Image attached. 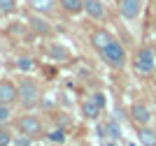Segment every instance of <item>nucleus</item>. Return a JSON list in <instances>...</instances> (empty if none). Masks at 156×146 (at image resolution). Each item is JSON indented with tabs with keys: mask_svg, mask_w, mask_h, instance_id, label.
Masks as SVG:
<instances>
[{
	"mask_svg": "<svg viewBox=\"0 0 156 146\" xmlns=\"http://www.w3.org/2000/svg\"><path fill=\"white\" fill-rule=\"evenodd\" d=\"M40 86L35 81H33V79H23V81L19 83V104L23 109H33L35 107V104H37L40 102Z\"/></svg>",
	"mask_w": 156,
	"mask_h": 146,
	"instance_id": "obj_1",
	"label": "nucleus"
},
{
	"mask_svg": "<svg viewBox=\"0 0 156 146\" xmlns=\"http://www.w3.org/2000/svg\"><path fill=\"white\" fill-rule=\"evenodd\" d=\"M133 67L137 74H151L156 72V51L151 46H142L133 58Z\"/></svg>",
	"mask_w": 156,
	"mask_h": 146,
	"instance_id": "obj_2",
	"label": "nucleus"
},
{
	"mask_svg": "<svg viewBox=\"0 0 156 146\" xmlns=\"http://www.w3.org/2000/svg\"><path fill=\"white\" fill-rule=\"evenodd\" d=\"M100 56H103V60L110 65V67H114V70H121L126 65V49L121 46V42H117V39H112L110 44L100 51Z\"/></svg>",
	"mask_w": 156,
	"mask_h": 146,
	"instance_id": "obj_3",
	"label": "nucleus"
},
{
	"mask_svg": "<svg viewBox=\"0 0 156 146\" xmlns=\"http://www.w3.org/2000/svg\"><path fill=\"white\" fill-rule=\"evenodd\" d=\"M16 127H19L21 134H28V137H40L42 134V121L33 114H23L16 118Z\"/></svg>",
	"mask_w": 156,
	"mask_h": 146,
	"instance_id": "obj_4",
	"label": "nucleus"
},
{
	"mask_svg": "<svg viewBox=\"0 0 156 146\" xmlns=\"http://www.w3.org/2000/svg\"><path fill=\"white\" fill-rule=\"evenodd\" d=\"M16 100H19V86L7 81V79H0V104H9L12 107Z\"/></svg>",
	"mask_w": 156,
	"mask_h": 146,
	"instance_id": "obj_5",
	"label": "nucleus"
},
{
	"mask_svg": "<svg viewBox=\"0 0 156 146\" xmlns=\"http://www.w3.org/2000/svg\"><path fill=\"white\" fill-rule=\"evenodd\" d=\"M142 12V0H119V14L126 21H133Z\"/></svg>",
	"mask_w": 156,
	"mask_h": 146,
	"instance_id": "obj_6",
	"label": "nucleus"
},
{
	"mask_svg": "<svg viewBox=\"0 0 156 146\" xmlns=\"http://www.w3.org/2000/svg\"><path fill=\"white\" fill-rule=\"evenodd\" d=\"M130 118H133V123H137V125H149L151 121V111L149 107H144V104H133L130 107Z\"/></svg>",
	"mask_w": 156,
	"mask_h": 146,
	"instance_id": "obj_7",
	"label": "nucleus"
},
{
	"mask_svg": "<svg viewBox=\"0 0 156 146\" xmlns=\"http://www.w3.org/2000/svg\"><path fill=\"white\" fill-rule=\"evenodd\" d=\"M112 39H114V37H112V32H107L105 28H98V30H93V32H91V46L98 51V53H100L105 46L110 44Z\"/></svg>",
	"mask_w": 156,
	"mask_h": 146,
	"instance_id": "obj_8",
	"label": "nucleus"
},
{
	"mask_svg": "<svg viewBox=\"0 0 156 146\" xmlns=\"http://www.w3.org/2000/svg\"><path fill=\"white\" fill-rule=\"evenodd\" d=\"M56 5V0H28V9L35 14H54Z\"/></svg>",
	"mask_w": 156,
	"mask_h": 146,
	"instance_id": "obj_9",
	"label": "nucleus"
},
{
	"mask_svg": "<svg viewBox=\"0 0 156 146\" xmlns=\"http://www.w3.org/2000/svg\"><path fill=\"white\" fill-rule=\"evenodd\" d=\"M84 12H86V16H91V19H96V21L105 19L103 0H84Z\"/></svg>",
	"mask_w": 156,
	"mask_h": 146,
	"instance_id": "obj_10",
	"label": "nucleus"
},
{
	"mask_svg": "<svg viewBox=\"0 0 156 146\" xmlns=\"http://www.w3.org/2000/svg\"><path fill=\"white\" fill-rule=\"evenodd\" d=\"M100 132H103L105 139H110V141H121V127H119V123L114 118H110V121L105 123L100 127Z\"/></svg>",
	"mask_w": 156,
	"mask_h": 146,
	"instance_id": "obj_11",
	"label": "nucleus"
},
{
	"mask_svg": "<svg viewBox=\"0 0 156 146\" xmlns=\"http://www.w3.org/2000/svg\"><path fill=\"white\" fill-rule=\"evenodd\" d=\"M58 7L65 14H82L84 12V0H56Z\"/></svg>",
	"mask_w": 156,
	"mask_h": 146,
	"instance_id": "obj_12",
	"label": "nucleus"
},
{
	"mask_svg": "<svg viewBox=\"0 0 156 146\" xmlns=\"http://www.w3.org/2000/svg\"><path fill=\"white\" fill-rule=\"evenodd\" d=\"M137 141L144 146H156V130H151L149 125H140L137 130Z\"/></svg>",
	"mask_w": 156,
	"mask_h": 146,
	"instance_id": "obj_13",
	"label": "nucleus"
},
{
	"mask_svg": "<svg viewBox=\"0 0 156 146\" xmlns=\"http://www.w3.org/2000/svg\"><path fill=\"white\" fill-rule=\"evenodd\" d=\"M100 111H103V109L98 107V104L91 100V97H86V100L82 102V114H84L89 121H96L98 116H100Z\"/></svg>",
	"mask_w": 156,
	"mask_h": 146,
	"instance_id": "obj_14",
	"label": "nucleus"
},
{
	"mask_svg": "<svg viewBox=\"0 0 156 146\" xmlns=\"http://www.w3.org/2000/svg\"><path fill=\"white\" fill-rule=\"evenodd\" d=\"M28 23H30V28H33L35 32H40V35H49V32H51V25L44 23L40 16H30V21H28Z\"/></svg>",
	"mask_w": 156,
	"mask_h": 146,
	"instance_id": "obj_15",
	"label": "nucleus"
},
{
	"mask_svg": "<svg viewBox=\"0 0 156 146\" xmlns=\"http://www.w3.org/2000/svg\"><path fill=\"white\" fill-rule=\"evenodd\" d=\"M16 7H19L16 0H0V12H2V16H12V14L16 12Z\"/></svg>",
	"mask_w": 156,
	"mask_h": 146,
	"instance_id": "obj_16",
	"label": "nucleus"
},
{
	"mask_svg": "<svg viewBox=\"0 0 156 146\" xmlns=\"http://www.w3.org/2000/svg\"><path fill=\"white\" fill-rule=\"evenodd\" d=\"M16 67H19L21 72H30L33 67H35V60H33V58H28V56H21L19 60H16Z\"/></svg>",
	"mask_w": 156,
	"mask_h": 146,
	"instance_id": "obj_17",
	"label": "nucleus"
},
{
	"mask_svg": "<svg viewBox=\"0 0 156 146\" xmlns=\"http://www.w3.org/2000/svg\"><path fill=\"white\" fill-rule=\"evenodd\" d=\"M47 139L56 141V144H63V141H65V130H51V132L47 134Z\"/></svg>",
	"mask_w": 156,
	"mask_h": 146,
	"instance_id": "obj_18",
	"label": "nucleus"
},
{
	"mask_svg": "<svg viewBox=\"0 0 156 146\" xmlns=\"http://www.w3.org/2000/svg\"><path fill=\"white\" fill-rule=\"evenodd\" d=\"M33 141H35V137L23 134V137H14V139H12V146H33Z\"/></svg>",
	"mask_w": 156,
	"mask_h": 146,
	"instance_id": "obj_19",
	"label": "nucleus"
},
{
	"mask_svg": "<svg viewBox=\"0 0 156 146\" xmlns=\"http://www.w3.org/2000/svg\"><path fill=\"white\" fill-rule=\"evenodd\" d=\"M49 56H54V58H68L70 53H68L65 49H61L58 44H51V46H49Z\"/></svg>",
	"mask_w": 156,
	"mask_h": 146,
	"instance_id": "obj_20",
	"label": "nucleus"
},
{
	"mask_svg": "<svg viewBox=\"0 0 156 146\" xmlns=\"http://www.w3.org/2000/svg\"><path fill=\"white\" fill-rule=\"evenodd\" d=\"M12 132H9V130H7V127H0V146H9L12 144Z\"/></svg>",
	"mask_w": 156,
	"mask_h": 146,
	"instance_id": "obj_21",
	"label": "nucleus"
},
{
	"mask_svg": "<svg viewBox=\"0 0 156 146\" xmlns=\"http://www.w3.org/2000/svg\"><path fill=\"white\" fill-rule=\"evenodd\" d=\"M9 116H12V109H9V104H0V125L9 121Z\"/></svg>",
	"mask_w": 156,
	"mask_h": 146,
	"instance_id": "obj_22",
	"label": "nucleus"
},
{
	"mask_svg": "<svg viewBox=\"0 0 156 146\" xmlns=\"http://www.w3.org/2000/svg\"><path fill=\"white\" fill-rule=\"evenodd\" d=\"M91 100L96 102V104H98L100 109H105V107H107V100H105V93H93V95H91Z\"/></svg>",
	"mask_w": 156,
	"mask_h": 146,
	"instance_id": "obj_23",
	"label": "nucleus"
},
{
	"mask_svg": "<svg viewBox=\"0 0 156 146\" xmlns=\"http://www.w3.org/2000/svg\"><path fill=\"white\" fill-rule=\"evenodd\" d=\"M0 19H2V12H0Z\"/></svg>",
	"mask_w": 156,
	"mask_h": 146,
	"instance_id": "obj_24",
	"label": "nucleus"
},
{
	"mask_svg": "<svg viewBox=\"0 0 156 146\" xmlns=\"http://www.w3.org/2000/svg\"><path fill=\"white\" fill-rule=\"evenodd\" d=\"M154 76H156V74H154Z\"/></svg>",
	"mask_w": 156,
	"mask_h": 146,
	"instance_id": "obj_25",
	"label": "nucleus"
}]
</instances>
